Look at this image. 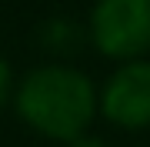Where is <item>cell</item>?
<instances>
[{
    "label": "cell",
    "instance_id": "6da1fadb",
    "mask_svg": "<svg viewBox=\"0 0 150 147\" xmlns=\"http://www.w3.org/2000/svg\"><path fill=\"white\" fill-rule=\"evenodd\" d=\"M13 110L33 134L67 144L90 131L100 114V90L83 70L70 64H40L13 87Z\"/></svg>",
    "mask_w": 150,
    "mask_h": 147
},
{
    "label": "cell",
    "instance_id": "7a4b0ae2",
    "mask_svg": "<svg viewBox=\"0 0 150 147\" xmlns=\"http://www.w3.org/2000/svg\"><path fill=\"white\" fill-rule=\"evenodd\" d=\"M90 44L110 60H140L150 54V0H93L87 20Z\"/></svg>",
    "mask_w": 150,
    "mask_h": 147
},
{
    "label": "cell",
    "instance_id": "3957f363",
    "mask_svg": "<svg viewBox=\"0 0 150 147\" xmlns=\"http://www.w3.org/2000/svg\"><path fill=\"white\" fill-rule=\"evenodd\" d=\"M100 117L120 131L150 127V60H127L100 87Z\"/></svg>",
    "mask_w": 150,
    "mask_h": 147
},
{
    "label": "cell",
    "instance_id": "277c9868",
    "mask_svg": "<svg viewBox=\"0 0 150 147\" xmlns=\"http://www.w3.org/2000/svg\"><path fill=\"white\" fill-rule=\"evenodd\" d=\"M80 44H83V30L74 20H67V17H54V20H47L40 27V47L47 54H54V57L77 54Z\"/></svg>",
    "mask_w": 150,
    "mask_h": 147
},
{
    "label": "cell",
    "instance_id": "5b68a950",
    "mask_svg": "<svg viewBox=\"0 0 150 147\" xmlns=\"http://www.w3.org/2000/svg\"><path fill=\"white\" fill-rule=\"evenodd\" d=\"M13 87H17V80H13V70H10V64H7L4 57H0V110H4L7 104L13 100Z\"/></svg>",
    "mask_w": 150,
    "mask_h": 147
},
{
    "label": "cell",
    "instance_id": "8992f818",
    "mask_svg": "<svg viewBox=\"0 0 150 147\" xmlns=\"http://www.w3.org/2000/svg\"><path fill=\"white\" fill-rule=\"evenodd\" d=\"M64 147H107L100 141V137H90V134H83V137H77V141H67Z\"/></svg>",
    "mask_w": 150,
    "mask_h": 147
}]
</instances>
